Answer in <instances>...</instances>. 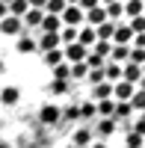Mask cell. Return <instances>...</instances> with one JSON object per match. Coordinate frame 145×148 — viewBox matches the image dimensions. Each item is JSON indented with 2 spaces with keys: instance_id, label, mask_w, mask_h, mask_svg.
I'll list each match as a JSON object with an SVG mask.
<instances>
[{
  "instance_id": "cell-1",
  "label": "cell",
  "mask_w": 145,
  "mask_h": 148,
  "mask_svg": "<svg viewBox=\"0 0 145 148\" xmlns=\"http://www.w3.org/2000/svg\"><path fill=\"white\" fill-rule=\"evenodd\" d=\"M59 21H62V27L80 30V27H83V9H80V6H65L62 15H59Z\"/></svg>"
},
{
  "instance_id": "cell-2",
  "label": "cell",
  "mask_w": 145,
  "mask_h": 148,
  "mask_svg": "<svg viewBox=\"0 0 145 148\" xmlns=\"http://www.w3.org/2000/svg\"><path fill=\"white\" fill-rule=\"evenodd\" d=\"M65 59H68V65H77V62H86V56H89V51H86V47H83V45H65Z\"/></svg>"
},
{
  "instance_id": "cell-3",
  "label": "cell",
  "mask_w": 145,
  "mask_h": 148,
  "mask_svg": "<svg viewBox=\"0 0 145 148\" xmlns=\"http://www.w3.org/2000/svg\"><path fill=\"white\" fill-rule=\"evenodd\" d=\"M130 42H133V33H130V27L122 21L116 24V33H113V45H122V47H130Z\"/></svg>"
},
{
  "instance_id": "cell-4",
  "label": "cell",
  "mask_w": 145,
  "mask_h": 148,
  "mask_svg": "<svg viewBox=\"0 0 145 148\" xmlns=\"http://www.w3.org/2000/svg\"><path fill=\"white\" fill-rule=\"evenodd\" d=\"M0 33H6V36H21V33H27V30H24L21 18H12V15H6L3 21H0Z\"/></svg>"
},
{
  "instance_id": "cell-5",
  "label": "cell",
  "mask_w": 145,
  "mask_h": 148,
  "mask_svg": "<svg viewBox=\"0 0 145 148\" xmlns=\"http://www.w3.org/2000/svg\"><path fill=\"white\" fill-rule=\"evenodd\" d=\"M133 92H136V86H130V83H124V80L113 83V98H118V101H130Z\"/></svg>"
},
{
  "instance_id": "cell-6",
  "label": "cell",
  "mask_w": 145,
  "mask_h": 148,
  "mask_svg": "<svg viewBox=\"0 0 145 148\" xmlns=\"http://www.w3.org/2000/svg\"><path fill=\"white\" fill-rule=\"evenodd\" d=\"M83 21H86V27H101V24L107 21V12H104V6H98V9H89V12H83Z\"/></svg>"
},
{
  "instance_id": "cell-7",
  "label": "cell",
  "mask_w": 145,
  "mask_h": 148,
  "mask_svg": "<svg viewBox=\"0 0 145 148\" xmlns=\"http://www.w3.org/2000/svg\"><path fill=\"white\" fill-rule=\"evenodd\" d=\"M113 133H116V121H113V119H101L92 136H98L101 142H107V136H113Z\"/></svg>"
},
{
  "instance_id": "cell-8",
  "label": "cell",
  "mask_w": 145,
  "mask_h": 148,
  "mask_svg": "<svg viewBox=\"0 0 145 148\" xmlns=\"http://www.w3.org/2000/svg\"><path fill=\"white\" fill-rule=\"evenodd\" d=\"M39 27H42V36H56L59 30H62V21H59V18H53V15H44Z\"/></svg>"
},
{
  "instance_id": "cell-9",
  "label": "cell",
  "mask_w": 145,
  "mask_h": 148,
  "mask_svg": "<svg viewBox=\"0 0 145 148\" xmlns=\"http://www.w3.org/2000/svg\"><path fill=\"white\" fill-rule=\"evenodd\" d=\"M42 18H44L42 9H27V15L21 18V24H24V30H36V27L42 24Z\"/></svg>"
},
{
  "instance_id": "cell-10",
  "label": "cell",
  "mask_w": 145,
  "mask_h": 148,
  "mask_svg": "<svg viewBox=\"0 0 145 148\" xmlns=\"http://www.w3.org/2000/svg\"><path fill=\"white\" fill-rule=\"evenodd\" d=\"M95 42H98V39H95V27H86V24H83V27L77 30V45H83V47L89 51Z\"/></svg>"
},
{
  "instance_id": "cell-11",
  "label": "cell",
  "mask_w": 145,
  "mask_h": 148,
  "mask_svg": "<svg viewBox=\"0 0 145 148\" xmlns=\"http://www.w3.org/2000/svg\"><path fill=\"white\" fill-rule=\"evenodd\" d=\"M92 98H95V104L98 101H110L113 98V83H98V86H92Z\"/></svg>"
},
{
  "instance_id": "cell-12",
  "label": "cell",
  "mask_w": 145,
  "mask_h": 148,
  "mask_svg": "<svg viewBox=\"0 0 145 148\" xmlns=\"http://www.w3.org/2000/svg\"><path fill=\"white\" fill-rule=\"evenodd\" d=\"M130 113H133V110H130V101H118L116 104V110H113V121H130Z\"/></svg>"
},
{
  "instance_id": "cell-13",
  "label": "cell",
  "mask_w": 145,
  "mask_h": 148,
  "mask_svg": "<svg viewBox=\"0 0 145 148\" xmlns=\"http://www.w3.org/2000/svg\"><path fill=\"white\" fill-rule=\"evenodd\" d=\"M113 33H116V24L104 21L101 27H95V39H98V42H113Z\"/></svg>"
},
{
  "instance_id": "cell-14",
  "label": "cell",
  "mask_w": 145,
  "mask_h": 148,
  "mask_svg": "<svg viewBox=\"0 0 145 148\" xmlns=\"http://www.w3.org/2000/svg\"><path fill=\"white\" fill-rule=\"evenodd\" d=\"M59 119H62V110H59V107H53V104L42 107V121H44V125H53V121H59Z\"/></svg>"
},
{
  "instance_id": "cell-15",
  "label": "cell",
  "mask_w": 145,
  "mask_h": 148,
  "mask_svg": "<svg viewBox=\"0 0 145 148\" xmlns=\"http://www.w3.org/2000/svg\"><path fill=\"white\" fill-rule=\"evenodd\" d=\"M36 47H39V51H44V53L56 51V47H59V33H56V36H42V39L36 42Z\"/></svg>"
},
{
  "instance_id": "cell-16",
  "label": "cell",
  "mask_w": 145,
  "mask_h": 148,
  "mask_svg": "<svg viewBox=\"0 0 145 148\" xmlns=\"http://www.w3.org/2000/svg\"><path fill=\"white\" fill-rule=\"evenodd\" d=\"M124 15H127V18L145 15V3H142V0H124Z\"/></svg>"
},
{
  "instance_id": "cell-17",
  "label": "cell",
  "mask_w": 145,
  "mask_h": 148,
  "mask_svg": "<svg viewBox=\"0 0 145 148\" xmlns=\"http://www.w3.org/2000/svg\"><path fill=\"white\" fill-rule=\"evenodd\" d=\"M127 53H130V47L113 45V51H110V62H116V65H124V62H127Z\"/></svg>"
},
{
  "instance_id": "cell-18",
  "label": "cell",
  "mask_w": 145,
  "mask_h": 148,
  "mask_svg": "<svg viewBox=\"0 0 145 148\" xmlns=\"http://www.w3.org/2000/svg\"><path fill=\"white\" fill-rule=\"evenodd\" d=\"M104 80H107V83H118V80H122V65L107 62V65H104Z\"/></svg>"
},
{
  "instance_id": "cell-19",
  "label": "cell",
  "mask_w": 145,
  "mask_h": 148,
  "mask_svg": "<svg viewBox=\"0 0 145 148\" xmlns=\"http://www.w3.org/2000/svg\"><path fill=\"white\" fill-rule=\"evenodd\" d=\"M113 110H116L113 98H110V101H98V104H95V113H98L101 119H113Z\"/></svg>"
},
{
  "instance_id": "cell-20",
  "label": "cell",
  "mask_w": 145,
  "mask_h": 148,
  "mask_svg": "<svg viewBox=\"0 0 145 148\" xmlns=\"http://www.w3.org/2000/svg\"><path fill=\"white\" fill-rule=\"evenodd\" d=\"M92 139H95V136H92V130H89V127H80V130L74 133V148H86Z\"/></svg>"
},
{
  "instance_id": "cell-21",
  "label": "cell",
  "mask_w": 145,
  "mask_h": 148,
  "mask_svg": "<svg viewBox=\"0 0 145 148\" xmlns=\"http://www.w3.org/2000/svg\"><path fill=\"white\" fill-rule=\"evenodd\" d=\"M6 9H9V15H12V18H24L30 6H27V0H12V3H9Z\"/></svg>"
},
{
  "instance_id": "cell-22",
  "label": "cell",
  "mask_w": 145,
  "mask_h": 148,
  "mask_svg": "<svg viewBox=\"0 0 145 148\" xmlns=\"http://www.w3.org/2000/svg\"><path fill=\"white\" fill-rule=\"evenodd\" d=\"M18 51H21V53L36 51V39H33L30 33H21V36H18Z\"/></svg>"
},
{
  "instance_id": "cell-23",
  "label": "cell",
  "mask_w": 145,
  "mask_h": 148,
  "mask_svg": "<svg viewBox=\"0 0 145 148\" xmlns=\"http://www.w3.org/2000/svg\"><path fill=\"white\" fill-rule=\"evenodd\" d=\"M62 9H65V0H47V3H44V15L59 18V15H62Z\"/></svg>"
},
{
  "instance_id": "cell-24",
  "label": "cell",
  "mask_w": 145,
  "mask_h": 148,
  "mask_svg": "<svg viewBox=\"0 0 145 148\" xmlns=\"http://www.w3.org/2000/svg\"><path fill=\"white\" fill-rule=\"evenodd\" d=\"M110 51H113V42H95L92 45V53L101 59H110Z\"/></svg>"
},
{
  "instance_id": "cell-25",
  "label": "cell",
  "mask_w": 145,
  "mask_h": 148,
  "mask_svg": "<svg viewBox=\"0 0 145 148\" xmlns=\"http://www.w3.org/2000/svg\"><path fill=\"white\" fill-rule=\"evenodd\" d=\"M127 62L130 65H145V47H130V53H127Z\"/></svg>"
},
{
  "instance_id": "cell-26",
  "label": "cell",
  "mask_w": 145,
  "mask_h": 148,
  "mask_svg": "<svg viewBox=\"0 0 145 148\" xmlns=\"http://www.w3.org/2000/svg\"><path fill=\"white\" fill-rule=\"evenodd\" d=\"M44 62L51 65V68H56V65H62V62H65V53H62V51H59V47H56V51L44 53Z\"/></svg>"
},
{
  "instance_id": "cell-27",
  "label": "cell",
  "mask_w": 145,
  "mask_h": 148,
  "mask_svg": "<svg viewBox=\"0 0 145 148\" xmlns=\"http://www.w3.org/2000/svg\"><path fill=\"white\" fill-rule=\"evenodd\" d=\"M130 110H133V113H136V110L145 113V92H142V89L133 92V98H130Z\"/></svg>"
},
{
  "instance_id": "cell-28",
  "label": "cell",
  "mask_w": 145,
  "mask_h": 148,
  "mask_svg": "<svg viewBox=\"0 0 145 148\" xmlns=\"http://www.w3.org/2000/svg\"><path fill=\"white\" fill-rule=\"evenodd\" d=\"M127 27H130V33H133V36H145V15L130 18V21H127Z\"/></svg>"
},
{
  "instance_id": "cell-29",
  "label": "cell",
  "mask_w": 145,
  "mask_h": 148,
  "mask_svg": "<svg viewBox=\"0 0 145 148\" xmlns=\"http://www.w3.org/2000/svg\"><path fill=\"white\" fill-rule=\"evenodd\" d=\"M59 42L74 45V42H77V30H74V27H62V30H59Z\"/></svg>"
},
{
  "instance_id": "cell-30",
  "label": "cell",
  "mask_w": 145,
  "mask_h": 148,
  "mask_svg": "<svg viewBox=\"0 0 145 148\" xmlns=\"http://www.w3.org/2000/svg\"><path fill=\"white\" fill-rule=\"evenodd\" d=\"M86 62H77V65H68V77H74V80H83L86 77Z\"/></svg>"
},
{
  "instance_id": "cell-31",
  "label": "cell",
  "mask_w": 145,
  "mask_h": 148,
  "mask_svg": "<svg viewBox=\"0 0 145 148\" xmlns=\"http://www.w3.org/2000/svg\"><path fill=\"white\" fill-rule=\"evenodd\" d=\"M77 110H80V119H95V116H98V113H95V101H83Z\"/></svg>"
},
{
  "instance_id": "cell-32",
  "label": "cell",
  "mask_w": 145,
  "mask_h": 148,
  "mask_svg": "<svg viewBox=\"0 0 145 148\" xmlns=\"http://www.w3.org/2000/svg\"><path fill=\"white\" fill-rule=\"evenodd\" d=\"M0 101H3V104H15L18 101V89H15V86H6V89L0 92Z\"/></svg>"
},
{
  "instance_id": "cell-33",
  "label": "cell",
  "mask_w": 145,
  "mask_h": 148,
  "mask_svg": "<svg viewBox=\"0 0 145 148\" xmlns=\"http://www.w3.org/2000/svg\"><path fill=\"white\" fill-rule=\"evenodd\" d=\"M86 80H89L92 86L104 83V68H89V71H86Z\"/></svg>"
},
{
  "instance_id": "cell-34",
  "label": "cell",
  "mask_w": 145,
  "mask_h": 148,
  "mask_svg": "<svg viewBox=\"0 0 145 148\" xmlns=\"http://www.w3.org/2000/svg\"><path fill=\"white\" fill-rule=\"evenodd\" d=\"M53 80H68V62H62V65L53 68Z\"/></svg>"
},
{
  "instance_id": "cell-35",
  "label": "cell",
  "mask_w": 145,
  "mask_h": 148,
  "mask_svg": "<svg viewBox=\"0 0 145 148\" xmlns=\"http://www.w3.org/2000/svg\"><path fill=\"white\" fill-rule=\"evenodd\" d=\"M51 92H53V95L68 92V83H65V80H53V83H51Z\"/></svg>"
},
{
  "instance_id": "cell-36",
  "label": "cell",
  "mask_w": 145,
  "mask_h": 148,
  "mask_svg": "<svg viewBox=\"0 0 145 148\" xmlns=\"http://www.w3.org/2000/svg\"><path fill=\"white\" fill-rule=\"evenodd\" d=\"M127 139V148H142V136L139 133H130V136H124Z\"/></svg>"
},
{
  "instance_id": "cell-37",
  "label": "cell",
  "mask_w": 145,
  "mask_h": 148,
  "mask_svg": "<svg viewBox=\"0 0 145 148\" xmlns=\"http://www.w3.org/2000/svg\"><path fill=\"white\" fill-rule=\"evenodd\" d=\"M77 6H80L83 12H89V9H98V6H101V0H80Z\"/></svg>"
},
{
  "instance_id": "cell-38",
  "label": "cell",
  "mask_w": 145,
  "mask_h": 148,
  "mask_svg": "<svg viewBox=\"0 0 145 148\" xmlns=\"http://www.w3.org/2000/svg\"><path fill=\"white\" fill-rule=\"evenodd\" d=\"M62 116L74 121V119H80V110H77V107H68V110H62Z\"/></svg>"
},
{
  "instance_id": "cell-39",
  "label": "cell",
  "mask_w": 145,
  "mask_h": 148,
  "mask_svg": "<svg viewBox=\"0 0 145 148\" xmlns=\"http://www.w3.org/2000/svg\"><path fill=\"white\" fill-rule=\"evenodd\" d=\"M133 133H139V136H145V113H142V119L136 121V127H133Z\"/></svg>"
},
{
  "instance_id": "cell-40",
  "label": "cell",
  "mask_w": 145,
  "mask_h": 148,
  "mask_svg": "<svg viewBox=\"0 0 145 148\" xmlns=\"http://www.w3.org/2000/svg\"><path fill=\"white\" fill-rule=\"evenodd\" d=\"M44 3H47V0H27L30 9H42V12H44Z\"/></svg>"
},
{
  "instance_id": "cell-41",
  "label": "cell",
  "mask_w": 145,
  "mask_h": 148,
  "mask_svg": "<svg viewBox=\"0 0 145 148\" xmlns=\"http://www.w3.org/2000/svg\"><path fill=\"white\" fill-rule=\"evenodd\" d=\"M130 47H145V36H133V42H130Z\"/></svg>"
},
{
  "instance_id": "cell-42",
  "label": "cell",
  "mask_w": 145,
  "mask_h": 148,
  "mask_svg": "<svg viewBox=\"0 0 145 148\" xmlns=\"http://www.w3.org/2000/svg\"><path fill=\"white\" fill-rule=\"evenodd\" d=\"M6 15H9V9H6V3H0V21H3Z\"/></svg>"
},
{
  "instance_id": "cell-43",
  "label": "cell",
  "mask_w": 145,
  "mask_h": 148,
  "mask_svg": "<svg viewBox=\"0 0 145 148\" xmlns=\"http://www.w3.org/2000/svg\"><path fill=\"white\" fill-rule=\"evenodd\" d=\"M92 148H107V142H101V139H98V142H95Z\"/></svg>"
},
{
  "instance_id": "cell-44",
  "label": "cell",
  "mask_w": 145,
  "mask_h": 148,
  "mask_svg": "<svg viewBox=\"0 0 145 148\" xmlns=\"http://www.w3.org/2000/svg\"><path fill=\"white\" fill-rule=\"evenodd\" d=\"M80 3V0H65V6H77Z\"/></svg>"
},
{
  "instance_id": "cell-45",
  "label": "cell",
  "mask_w": 145,
  "mask_h": 148,
  "mask_svg": "<svg viewBox=\"0 0 145 148\" xmlns=\"http://www.w3.org/2000/svg\"><path fill=\"white\" fill-rule=\"evenodd\" d=\"M142 74H145V65H142Z\"/></svg>"
},
{
  "instance_id": "cell-46",
  "label": "cell",
  "mask_w": 145,
  "mask_h": 148,
  "mask_svg": "<svg viewBox=\"0 0 145 148\" xmlns=\"http://www.w3.org/2000/svg\"><path fill=\"white\" fill-rule=\"evenodd\" d=\"M142 3H145V0H142Z\"/></svg>"
}]
</instances>
